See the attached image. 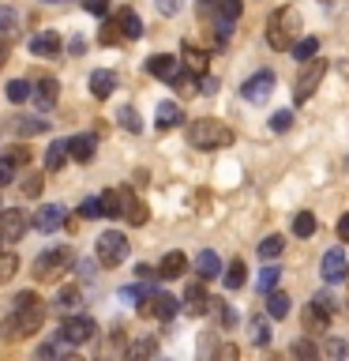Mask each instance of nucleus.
Instances as JSON below:
<instances>
[{
    "label": "nucleus",
    "instance_id": "nucleus-12",
    "mask_svg": "<svg viewBox=\"0 0 349 361\" xmlns=\"http://www.w3.org/2000/svg\"><path fill=\"white\" fill-rule=\"evenodd\" d=\"M146 72H151L154 79L173 83V79L180 75V61H177V56H169V53H154V56H146Z\"/></svg>",
    "mask_w": 349,
    "mask_h": 361
},
{
    "label": "nucleus",
    "instance_id": "nucleus-36",
    "mask_svg": "<svg viewBox=\"0 0 349 361\" xmlns=\"http://www.w3.org/2000/svg\"><path fill=\"white\" fill-rule=\"evenodd\" d=\"M241 11H244V4L241 0H218V4H214V16H222V19H241Z\"/></svg>",
    "mask_w": 349,
    "mask_h": 361
},
{
    "label": "nucleus",
    "instance_id": "nucleus-39",
    "mask_svg": "<svg viewBox=\"0 0 349 361\" xmlns=\"http://www.w3.org/2000/svg\"><path fill=\"white\" fill-rule=\"evenodd\" d=\"M4 94H8V102H27L30 98V83L27 79H11V83L4 87Z\"/></svg>",
    "mask_w": 349,
    "mask_h": 361
},
{
    "label": "nucleus",
    "instance_id": "nucleus-56",
    "mask_svg": "<svg viewBox=\"0 0 349 361\" xmlns=\"http://www.w3.org/2000/svg\"><path fill=\"white\" fill-rule=\"evenodd\" d=\"M338 237H342V241H349V214H342V219H338Z\"/></svg>",
    "mask_w": 349,
    "mask_h": 361
},
{
    "label": "nucleus",
    "instance_id": "nucleus-3",
    "mask_svg": "<svg viewBox=\"0 0 349 361\" xmlns=\"http://www.w3.org/2000/svg\"><path fill=\"white\" fill-rule=\"evenodd\" d=\"M297 30H300V11L297 8H278L274 16L267 19V45L278 53L293 49V42H297Z\"/></svg>",
    "mask_w": 349,
    "mask_h": 361
},
{
    "label": "nucleus",
    "instance_id": "nucleus-40",
    "mask_svg": "<svg viewBox=\"0 0 349 361\" xmlns=\"http://www.w3.org/2000/svg\"><path fill=\"white\" fill-rule=\"evenodd\" d=\"M117 121H120V124H124V128H128V132H135V135L143 132V121H139V113H135L132 106H120V113H117Z\"/></svg>",
    "mask_w": 349,
    "mask_h": 361
},
{
    "label": "nucleus",
    "instance_id": "nucleus-51",
    "mask_svg": "<svg viewBox=\"0 0 349 361\" xmlns=\"http://www.w3.org/2000/svg\"><path fill=\"white\" fill-rule=\"evenodd\" d=\"M83 8L90 11V16H106V11H109V0H83Z\"/></svg>",
    "mask_w": 349,
    "mask_h": 361
},
{
    "label": "nucleus",
    "instance_id": "nucleus-27",
    "mask_svg": "<svg viewBox=\"0 0 349 361\" xmlns=\"http://www.w3.org/2000/svg\"><path fill=\"white\" fill-rule=\"evenodd\" d=\"M101 207H106V219H120L124 214V188L101 192Z\"/></svg>",
    "mask_w": 349,
    "mask_h": 361
},
{
    "label": "nucleus",
    "instance_id": "nucleus-25",
    "mask_svg": "<svg viewBox=\"0 0 349 361\" xmlns=\"http://www.w3.org/2000/svg\"><path fill=\"white\" fill-rule=\"evenodd\" d=\"M154 121H158V128H177V124L184 121V109H180L177 102H162L154 113Z\"/></svg>",
    "mask_w": 349,
    "mask_h": 361
},
{
    "label": "nucleus",
    "instance_id": "nucleus-26",
    "mask_svg": "<svg viewBox=\"0 0 349 361\" xmlns=\"http://www.w3.org/2000/svg\"><path fill=\"white\" fill-rule=\"evenodd\" d=\"M117 23H120V30H124V38H143V19L139 16H135V11L132 8H124L120 11V16H117Z\"/></svg>",
    "mask_w": 349,
    "mask_h": 361
},
{
    "label": "nucleus",
    "instance_id": "nucleus-50",
    "mask_svg": "<svg viewBox=\"0 0 349 361\" xmlns=\"http://www.w3.org/2000/svg\"><path fill=\"white\" fill-rule=\"evenodd\" d=\"M312 301H315V305H323L326 312H334V309H338V298H334V293H326V290H323V293H315Z\"/></svg>",
    "mask_w": 349,
    "mask_h": 361
},
{
    "label": "nucleus",
    "instance_id": "nucleus-53",
    "mask_svg": "<svg viewBox=\"0 0 349 361\" xmlns=\"http://www.w3.org/2000/svg\"><path fill=\"white\" fill-rule=\"evenodd\" d=\"M326 354H331V357H345L349 346L342 343V338H331V343H326Z\"/></svg>",
    "mask_w": 349,
    "mask_h": 361
},
{
    "label": "nucleus",
    "instance_id": "nucleus-46",
    "mask_svg": "<svg viewBox=\"0 0 349 361\" xmlns=\"http://www.w3.org/2000/svg\"><path fill=\"white\" fill-rule=\"evenodd\" d=\"M196 87H199V94H218V79L207 75V72L196 75Z\"/></svg>",
    "mask_w": 349,
    "mask_h": 361
},
{
    "label": "nucleus",
    "instance_id": "nucleus-44",
    "mask_svg": "<svg viewBox=\"0 0 349 361\" xmlns=\"http://www.w3.org/2000/svg\"><path fill=\"white\" fill-rule=\"evenodd\" d=\"M42 188H45L42 173H30V177H23V192H27V196H34V200H38V196H42Z\"/></svg>",
    "mask_w": 349,
    "mask_h": 361
},
{
    "label": "nucleus",
    "instance_id": "nucleus-30",
    "mask_svg": "<svg viewBox=\"0 0 349 361\" xmlns=\"http://www.w3.org/2000/svg\"><path fill=\"white\" fill-rule=\"evenodd\" d=\"M281 252H286V237H281V233H270V237L259 241V256H263V259H278Z\"/></svg>",
    "mask_w": 349,
    "mask_h": 361
},
{
    "label": "nucleus",
    "instance_id": "nucleus-6",
    "mask_svg": "<svg viewBox=\"0 0 349 361\" xmlns=\"http://www.w3.org/2000/svg\"><path fill=\"white\" fill-rule=\"evenodd\" d=\"M94 335H98V324L90 320V316H72V312L61 320V331H56V338H64L68 346H83Z\"/></svg>",
    "mask_w": 349,
    "mask_h": 361
},
{
    "label": "nucleus",
    "instance_id": "nucleus-14",
    "mask_svg": "<svg viewBox=\"0 0 349 361\" xmlns=\"http://www.w3.org/2000/svg\"><path fill=\"white\" fill-rule=\"evenodd\" d=\"M30 98L38 102L42 109H53V106H56V79H53V75L34 79V83H30Z\"/></svg>",
    "mask_w": 349,
    "mask_h": 361
},
{
    "label": "nucleus",
    "instance_id": "nucleus-42",
    "mask_svg": "<svg viewBox=\"0 0 349 361\" xmlns=\"http://www.w3.org/2000/svg\"><path fill=\"white\" fill-rule=\"evenodd\" d=\"M124 38V30H120V23L117 19H109L106 27H101V45H117Z\"/></svg>",
    "mask_w": 349,
    "mask_h": 361
},
{
    "label": "nucleus",
    "instance_id": "nucleus-41",
    "mask_svg": "<svg viewBox=\"0 0 349 361\" xmlns=\"http://www.w3.org/2000/svg\"><path fill=\"white\" fill-rule=\"evenodd\" d=\"M252 343L255 346H267L270 343V324L263 320V316H255V320H252Z\"/></svg>",
    "mask_w": 349,
    "mask_h": 361
},
{
    "label": "nucleus",
    "instance_id": "nucleus-33",
    "mask_svg": "<svg viewBox=\"0 0 349 361\" xmlns=\"http://www.w3.org/2000/svg\"><path fill=\"white\" fill-rule=\"evenodd\" d=\"M15 275H19V256L0 248V286H4L8 279H15Z\"/></svg>",
    "mask_w": 349,
    "mask_h": 361
},
{
    "label": "nucleus",
    "instance_id": "nucleus-59",
    "mask_svg": "<svg viewBox=\"0 0 349 361\" xmlns=\"http://www.w3.org/2000/svg\"><path fill=\"white\" fill-rule=\"evenodd\" d=\"M4 56H8V45H4V38H0V64H4Z\"/></svg>",
    "mask_w": 349,
    "mask_h": 361
},
{
    "label": "nucleus",
    "instance_id": "nucleus-45",
    "mask_svg": "<svg viewBox=\"0 0 349 361\" xmlns=\"http://www.w3.org/2000/svg\"><path fill=\"white\" fill-rule=\"evenodd\" d=\"M289 124H293V109H278L274 117H270V128L274 132H289Z\"/></svg>",
    "mask_w": 349,
    "mask_h": 361
},
{
    "label": "nucleus",
    "instance_id": "nucleus-16",
    "mask_svg": "<svg viewBox=\"0 0 349 361\" xmlns=\"http://www.w3.org/2000/svg\"><path fill=\"white\" fill-rule=\"evenodd\" d=\"M188 271V256L180 252V248H173V252L162 256V264H158V279H180Z\"/></svg>",
    "mask_w": 349,
    "mask_h": 361
},
{
    "label": "nucleus",
    "instance_id": "nucleus-37",
    "mask_svg": "<svg viewBox=\"0 0 349 361\" xmlns=\"http://www.w3.org/2000/svg\"><path fill=\"white\" fill-rule=\"evenodd\" d=\"M278 279H281V267H274V264H270V267H263V271H259V282H255V286H259V293L274 290V286H278Z\"/></svg>",
    "mask_w": 349,
    "mask_h": 361
},
{
    "label": "nucleus",
    "instance_id": "nucleus-1",
    "mask_svg": "<svg viewBox=\"0 0 349 361\" xmlns=\"http://www.w3.org/2000/svg\"><path fill=\"white\" fill-rule=\"evenodd\" d=\"M42 324H45V301L34 290H19L15 298L8 301V309H4V320H0V338L19 343V338H30Z\"/></svg>",
    "mask_w": 349,
    "mask_h": 361
},
{
    "label": "nucleus",
    "instance_id": "nucleus-38",
    "mask_svg": "<svg viewBox=\"0 0 349 361\" xmlns=\"http://www.w3.org/2000/svg\"><path fill=\"white\" fill-rule=\"evenodd\" d=\"M79 214L83 219H106V207H101V196H87L79 203Z\"/></svg>",
    "mask_w": 349,
    "mask_h": 361
},
{
    "label": "nucleus",
    "instance_id": "nucleus-10",
    "mask_svg": "<svg viewBox=\"0 0 349 361\" xmlns=\"http://www.w3.org/2000/svg\"><path fill=\"white\" fill-rule=\"evenodd\" d=\"M270 90H274V72H270V68H263V72H255L252 79H244L241 98H244V102H263Z\"/></svg>",
    "mask_w": 349,
    "mask_h": 361
},
{
    "label": "nucleus",
    "instance_id": "nucleus-28",
    "mask_svg": "<svg viewBox=\"0 0 349 361\" xmlns=\"http://www.w3.org/2000/svg\"><path fill=\"white\" fill-rule=\"evenodd\" d=\"M267 316H270V320L289 316V298H286L281 290H267Z\"/></svg>",
    "mask_w": 349,
    "mask_h": 361
},
{
    "label": "nucleus",
    "instance_id": "nucleus-4",
    "mask_svg": "<svg viewBox=\"0 0 349 361\" xmlns=\"http://www.w3.org/2000/svg\"><path fill=\"white\" fill-rule=\"evenodd\" d=\"M75 264V252L68 245H53V248H45V252L34 256V279L38 282H53V279H61V271H68Z\"/></svg>",
    "mask_w": 349,
    "mask_h": 361
},
{
    "label": "nucleus",
    "instance_id": "nucleus-19",
    "mask_svg": "<svg viewBox=\"0 0 349 361\" xmlns=\"http://www.w3.org/2000/svg\"><path fill=\"white\" fill-rule=\"evenodd\" d=\"M326 327H331V312L323 309V305H308V309H304V331L308 335H319V331H326Z\"/></svg>",
    "mask_w": 349,
    "mask_h": 361
},
{
    "label": "nucleus",
    "instance_id": "nucleus-34",
    "mask_svg": "<svg viewBox=\"0 0 349 361\" xmlns=\"http://www.w3.org/2000/svg\"><path fill=\"white\" fill-rule=\"evenodd\" d=\"M293 56H297V61H312V56H319V38H300V42H293Z\"/></svg>",
    "mask_w": 349,
    "mask_h": 361
},
{
    "label": "nucleus",
    "instance_id": "nucleus-48",
    "mask_svg": "<svg viewBox=\"0 0 349 361\" xmlns=\"http://www.w3.org/2000/svg\"><path fill=\"white\" fill-rule=\"evenodd\" d=\"M11 180H15V166H11L8 158H0V188H8Z\"/></svg>",
    "mask_w": 349,
    "mask_h": 361
},
{
    "label": "nucleus",
    "instance_id": "nucleus-43",
    "mask_svg": "<svg viewBox=\"0 0 349 361\" xmlns=\"http://www.w3.org/2000/svg\"><path fill=\"white\" fill-rule=\"evenodd\" d=\"M4 158H8V162L19 169V166H27V162H30V151H27V147H8Z\"/></svg>",
    "mask_w": 349,
    "mask_h": 361
},
{
    "label": "nucleus",
    "instance_id": "nucleus-29",
    "mask_svg": "<svg viewBox=\"0 0 349 361\" xmlns=\"http://www.w3.org/2000/svg\"><path fill=\"white\" fill-rule=\"evenodd\" d=\"M180 56H184L188 72H196V75H203V72H207V61H210V56L203 53V49H196V45H184V49H180Z\"/></svg>",
    "mask_w": 349,
    "mask_h": 361
},
{
    "label": "nucleus",
    "instance_id": "nucleus-24",
    "mask_svg": "<svg viewBox=\"0 0 349 361\" xmlns=\"http://www.w3.org/2000/svg\"><path fill=\"white\" fill-rule=\"evenodd\" d=\"M120 219H128L132 226H146L151 214H146V203L143 200H135L132 192H124V214H120Z\"/></svg>",
    "mask_w": 349,
    "mask_h": 361
},
{
    "label": "nucleus",
    "instance_id": "nucleus-2",
    "mask_svg": "<svg viewBox=\"0 0 349 361\" xmlns=\"http://www.w3.org/2000/svg\"><path fill=\"white\" fill-rule=\"evenodd\" d=\"M236 140L233 128L218 117H199L188 124V143L196 147V151H222V147H229Z\"/></svg>",
    "mask_w": 349,
    "mask_h": 361
},
{
    "label": "nucleus",
    "instance_id": "nucleus-55",
    "mask_svg": "<svg viewBox=\"0 0 349 361\" xmlns=\"http://www.w3.org/2000/svg\"><path fill=\"white\" fill-rule=\"evenodd\" d=\"M236 324V309L233 305H222V327H233Z\"/></svg>",
    "mask_w": 349,
    "mask_h": 361
},
{
    "label": "nucleus",
    "instance_id": "nucleus-23",
    "mask_svg": "<svg viewBox=\"0 0 349 361\" xmlns=\"http://www.w3.org/2000/svg\"><path fill=\"white\" fill-rule=\"evenodd\" d=\"M68 162V140H53L45 147V173H56V169H64Z\"/></svg>",
    "mask_w": 349,
    "mask_h": 361
},
{
    "label": "nucleus",
    "instance_id": "nucleus-31",
    "mask_svg": "<svg viewBox=\"0 0 349 361\" xmlns=\"http://www.w3.org/2000/svg\"><path fill=\"white\" fill-rule=\"evenodd\" d=\"M15 132L19 135H45V132H49V121H42V117H15Z\"/></svg>",
    "mask_w": 349,
    "mask_h": 361
},
{
    "label": "nucleus",
    "instance_id": "nucleus-18",
    "mask_svg": "<svg viewBox=\"0 0 349 361\" xmlns=\"http://www.w3.org/2000/svg\"><path fill=\"white\" fill-rule=\"evenodd\" d=\"M323 279L326 282H342L345 279V252H342V248H331V252H326L323 256Z\"/></svg>",
    "mask_w": 349,
    "mask_h": 361
},
{
    "label": "nucleus",
    "instance_id": "nucleus-15",
    "mask_svg": "<svg viewBox=\"0 0 349 361\" xmlns=\"http://www.w3.org/2000/svg\"><path fill=\"white\" fill-rule=\"evenodd\" d=\"M94 147H98V140L90 132H79V135H72L68 140V158H75V162H90L94 158Z\"/></svg>",
    "mask_w": 349,
    "mask_h": 361
},
{
    "label": "nucleus",
    "instance_id": "nucleus-47",
    "mask_svg": "<svg viewBox=\"0 0 349 361\" xmlns=\"http://www.w3.org/2000/svg\"><path fill=\"white\" fill-rule=\"evenodd\" d=\"M146 293H154L151 286H128V290H120V301H143Z\"/></svg>",
    "mask_w": 349,
    "mask_h": 361
},
{
    "label": "nucleus",
    "instance_id": "nucleus-13",
    "mask_svg": "<svg viewBox=\"0 0 349 361\" xmlns=\"http://www.w3.org/2000/svg\"><path fill=\"white\" fill-rule=\"evenodd\" d=\"M27 49L34 56H56L64 49V42H61V34H56V30H34V38L27 42Z\"/></svg>",
    "mask_w": 349,
    "mask_h": 361
},
{
    "label": "nucleus",
    "instance_id": "nucleus-32",
    "mask_svg": "<svg viewBox=\"0 0 349 361\" xmlns=\"http://www.w3.org/2000/svg\"><path fill=\"white\" fill-rule=\"evenodd\" d=\"M222 282H225V290H241L244 286V259H233V264L225 267Z\"/></svg>",
    "mask_w": 349,
    "mask_h": 361
},
{
    "label": "nucleus",
    "instance_id": "nucleus-35",
    "mask_svg": "<svg viewBox=\"0 0 349 361\" xmlns=\"http://www.w3.org/2000/svg\"><path fill=\"white\" fill-rule=\"evenodd\" d=\"M315 226H319V222H315V214L312 211H300L297 219H293V233H297V237H312Z\"/></svg>",
    "mask_w": 349,
    "mask_h": 361
},
{
    "label": "nucleus",
    "instance_id": "nucleus-21",
    "mask_svg": "<svg viewBox=\"0 0 349 361\" xmlns=\"http://www.w3.org/2000/svg\"><path fill=\"white\" fill-rule=\"evenodd\" d=\"M196 275H199L203 282L218 279V275H222V259H218V252H210V248H203V252L196 256Z\"/></svg>",
    "mask_w": 349,
    "mask_h": 361
},
{
    "label": "nucleus",
    "instance_id": "nucleus-7",
    "mask_svg": "<svg viewBox=\"0 0 349 361\" xmlns=\"http://www.w3.org/2000/svg\"><path fill=\"white\" fill-rule=\"evenodd\" d=\"M323 75H326V61H304V72H300V79H297V90H293V98H297V106H304L315 90H319V83H323Z\"/></svg>",
    "mask_w": 349,
    "mask_h": 361
},
{
    "label": "nucleus",
    "instance_id": "nucleus-57",
    "mask_svg": "<svg viewBox=\"0 0 349 361\" xmlns=\"http://www.w3.org/2000/svg\"><path fill=\"white\" fill-rule=\"evenodd\" d=\"M79 275H83V279H94V264H90V259H79Z\"/></svg>",
    "mask_w": 349,
    "mask_h": 361
},
{
    "label": "nucleus",
    "instance_id": "nucleus-11",
    "mask_svg": "<svg viewBox=\"0 0 349 361\" xmlns=\"http://www.w3.org/2000/svg\"><path fill=\"white\" fill-rule=\"evenodd\" d=\"M30 226H34L38 233H53V230H61V226H64V207H61V203H45V207L34 211Z\"/></svg>",
    "mask_w": 349,
    "mask_h": 361
},
{
    "label": "nucleus",
    "instance_id": "nucleus-22",
    "mask_svg": "<svg viewBox=\"0 0 349 361\" xmlns=\"http://www.w3.org/2000/svg\"><path fill=\"white\" fill-rule=\"evenodd\" d=\"M79 305H83V293H79V286H61V290H56V298H53V309L56 312H75L79 309Z\"/></svg>",
    "mask_w": 349,
    "mask_h": 361
},
{
    "label": "nucleus",
    "instance_id": "nucleus-54",
    "mask_svg": "<svg viewBox=\"0 0 349 361\" xmlns=\"http://www.w3.org/2000/svg\"><path fill=\"white\" fill-rule=\"evenodd\" d=\"M154 4H158L162 16H177V11H180V0H154Z\"/></svg>",
    "mask_w": 349,
    "mask_h": 361
},
{
    "label": "nucleus",
    "instance_id": "nucleus-58",
    "mask_svg": "<svg viewBox=\"0 0 349 361\" xmlns=\"http://www.w3.org/2000/svg\"><path fill=\"white\" fill-rule=\"evenodd\" d=\"M135 275H139V279H154L158 271H154V267H146V264H139V267H135Z\"/></svg>",
    "mask_w": 349,
    "mask_h": 361
},
{
    "label": "nucleus",
    "instance_id": "nucleus-52",
    "mask_svg": "<svg viewBox=\"0 0 349 361\" xmlns=\"http://www.w3.org/2000/svg\"><path fill=\"white\" fill-rule=\"evenodd\" d=\"M293 354H300V357H319V346H312V343H293Z\"/></svg>",
    "mask_w": 349,
    "mask_h": 361
},
{
    "label": "nucleus",
    "instance_id": "nucleus-5",
    "mask_svg": "<svg viewBox=\"0 0 349 361\" xmlns=\"http://www.w3.org/2000/svg\"><path fill=\"white\" fill-rule=\"evenodd\" d=\"M94 252H98L101 267H120L124 259H128V237H124L120 230H106L94 241Z\"/></svg>",
    "mask_w": 349,
    "mask_h": 361
},
{
    "label": "nucleus",
    "instance_id": "nucleus-9",
    "mask_svg": "<svg viewBox=\"0 0 349 361\" xmlns=\"http://www.w3.org/2000/svg\"><path fill=\"white\" fill-rule=\"evenodd\" d=\"M143 316H154V320H173V316L180 312V298H173V293H146L143 305H139Z\"/></svg>",
    "mask_w": 349,
    "mask_h": 361
},
{
    "label": "nucleus",
    "instance_id": "nucleus-60",
    "mask_svg": "<svg viewBox=\"0 0 349 361\" xmlns=\"http://www.w3.org/2000/svg\"><path fill=\"white\" fill-rule=\"evenodd\" d=\"M49 4H56V0H49Z\"/></svg>",
    "mask_w": 349,
    "mask_h": 361
},
{
    "label": "nucleus",
    "instance_id": "nucleus-8",
    "mask_svg": "<svg viewBox=\"0 0 349 361\" xmlns=\"http://www.w3.org/2000/svg\"><path fill=\"white\" fill-rule=\"evenodd\" d=\"M30 230V214L23 207H0V241L11 245Z\"/></svg>",
    "mask_w": 349,
    "mask_h": 361
},
{
    "label": "nucleus",
    "instance_id": "nucleus-17",
    "mask_svg": "<svg viewBox=\"0 0 349 361\" xmlns=\"http://www.w3.org/2000/svg\"><path fill=\"white\" fill-rule=\"evenodd\" d=\"M180 301H184V312H191V316H203V312L210 309V293L203 290L199 282H191V286L184 290V298H180Z\"/></svg>",
    "mask_w": 349,
    "mask_h": 361
},
{
    "label": "nucleus",
    "instance_id": "nucleus-20",
    "mask_svg": "<svg viewBox=\"0 0 349 361\" xmlns=\"http://www.w3.org/2000/svg\"><path fill=\"white\" fill-rule=\"evenodd\" d=\"M90 94L94 98H109L113 90H117V75L109 72V68H98V72H90Z\"/></svg>",
    "mask_w": 349,
    "mask_h": 361
},
{
    "label": "nucleus",
    "instance_id": "nucleus-49",
    "mask_svg": "<svg viewBox=\"0 0 349 361\" xmlns=\"http://www.w3.org/2000/svg\"><path fill=\"white\" fill-rule=\"evenodd\" d=\"M154 350H158L154 338H143V343H135V346L128 350V354H132V357H143V354H154Z\"/></svg>",
    "mask_w": 349,
    "mask_h": 361
}]
</instances>
